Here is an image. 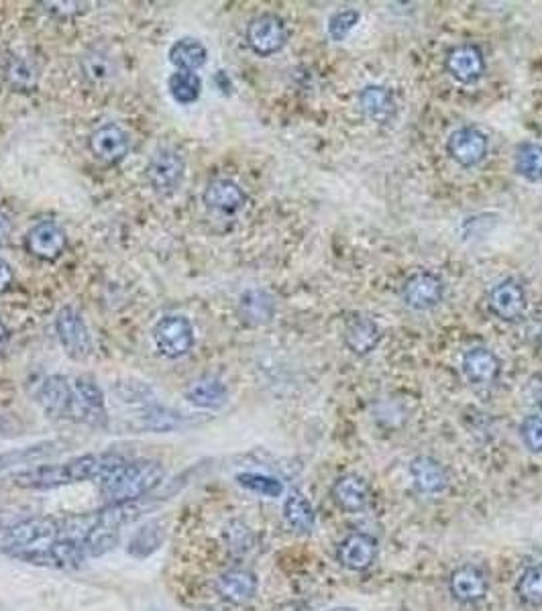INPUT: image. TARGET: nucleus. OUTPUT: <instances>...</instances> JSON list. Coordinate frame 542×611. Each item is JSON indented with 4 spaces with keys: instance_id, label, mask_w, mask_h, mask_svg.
<instances>
[{
    "instance_id": "1",
    "label": "nucleus",
    "mask_w": 542,
    "mask_h": 611,
    "mask_svg": "<svg viewBox=\"0 0 542 611\" xmlns=\"http://www.w3.org/2000/svg\"><path fill=\"white\" fill-rule=\"evenodd\" d=\"M125 459L113 451L106 453H88L74 459H68L58 465H37L25 471H19L11 477L15 487L49 491L64 485L84 483V481H102L108 473L121 467Z\"/></svg>"
},
{
    "instance_id": "2",
    "label": "nucleus",
    "mask_w": 542,
    "mask_h": 611,
    "mask_svg": "<svg viewBox=\"0 0 542 611\" xmlns=\"http://www.w3.org/2000/svg\"><path fill=\"white\" fill-rule=\"evenodd\" d=\"M166 479V467L155 459L125 461L100 481V495L108 504L139 502L149 497Z\"/></svg>"
},
{
    "instance_id": "3",
    "label": "nucleus",
    "mask_w": 542,
    "mask_h": 611,
    "mask_svg": "<svg viewBox=\"0 0 542 611\" xmlns=\"http://www.w3.org/2000/svg\"><path fill=\"white\" fill-rule=\"evenodd\" d=\"M11 557L17 561H23L27 565L35 567H45V569H60V571H70V569H80L86 561L88 554L82 546L80 540H53L43 546L35 548H25L11 552Z\"/></svg>"
},
{
    "instance_id": "4",
    "label": "nucleus",
    "mask_w": 542,
    "mask_h": 611,
    "mask_svg": "<svg viewBox=\"0 0 542 611\" xmlns=\"http://www.w3.org/2000/svg\"><path fill=\"white\" fill-rule=\"evenodd\" d=\"M68 420L86 424L90 428H106L108 426V410L104 392L100 385L88 377H78L72 381V398L68 406Z\"/></svg>"
},
{
    "instance_id": "5",
    "label": "nucleus",
    "mask_w": 542,
    "mask_h": 611,
    "mask_svg": "<svg viewBox=\"0 0 542 611\" xmlns=\"http://www.w3.org/2000/svg\"><path fill=\"white\" fill-rule=\"evenodd\" d=\"M145 176L159 196H172L180 190L186 176V161L172 147H159L147 161Z\"/></svg>"
},
{
    "instance_id": "6",
    "label": "nucleus",
    "mask_w": 542,
    "mask_h": 611,
    "mask_svg": "<svg viewBox=\"0 0 542 611\" xmlns=\"http://www.w3.org/2000/svg\"><path fill=\"white\" fill-rule=\"evenodd\" d=\"M245 39L255 55H259V58H269V55L280 53L288 45L290 29L280 15L261 13L249 21Z\"/></svg>"
},
{
    "instance_id": "7",
    "label": "nucleus",
    "mask_w": 542,
    "mask_h": 611,
    "mask_svg": "<svg viewBox=\"0 0 542 611\" xmlns=\"http://www.w3.org/2000/svg\"><path fill=\"white\" fill-rule=\"evenodd\" d=\"M58 538H60V518L37 516L23 520L0 534V548L9 550L11 554L17 550L49 544Z\"/></svg>"
},
{
    "instance_id": "8",
    "label": "nucleus",
    "mask_w": 542,
    "mask_h": 611,
    "mask_svg": "<svg viewBox=\"0 0 542 611\" xmlns=\"http://www.w3.org/2000/svg\"><path fill=\"white\" fill-rule=\"evenodd\" d=\"M153 341L166 359H182L194 349V326L182 314H168L153 326Z\"/></svg>"
},
{
    "instance_id": "9",
    "label": "nucleus",
    "mask_w": 542,
    "mask_h": 611,
    "mask_svg": "<svg viewBox=\"0 0 542 611\" xmlns=\"http://www.w3.org/2000/svg\"><path fill=\"white\" fill-rule=\"evenodd\" d=\"M56 332L60 345L64 347L66 355L74 361H84L92 355L94 351V343H92V335L86 326L84 316L72 308L66 306L60 310L58 318H56Z\"/></svg>"
},
{
    "instance_id": "10",
    "label": "nucleus",
    "mask_w": 542,
    "mask_h": 611,
    "mask_svg": "<svg viewBox=\"0 0 542 611\" xmlns=\"http://www.w3.org/2000/svg\"><path fill=\"white\" fill-rule=\"evenodd\" d=\"M445 298V282L435 271H416L402 286V302L418 312L437 308Z\"/></svg>"
},
{
    "instance_id": "11",
    "label": "nucleus",
    "mask_w": 542,
    "mask_h": 611,
    "mask_svg": "<svg viewBox=\"0 0 542 611\" xmlns=\"http://www.w3.org/2000/svg\"><path fill=\"white\" fill-rule=\"evenodd\" d=\"M487 308L502 322L522 320L528 310V296L524 286L514 277L498 282L487 294Z\"/></svg>"
},
{
    "instance_id": "12",
    "label": "nucleus",
    "mask_w": 542,
    "mask_h": 611,
    "mask_svg": "<svg viewBox=\"0 0 542 611\" xmlns=\"http://www.w3.org/2000/svg\"><path fill=\"white\" fill-rule=\"evenodd\" d=\"M490 151V139L477 127H461L447 139V155L461 168H477Z\"/></svg>"
},
{
    "instance_id": "13",
    "label": "nucleus",
    "mask_w": 542,
    "mask_h": 611,
    "mask_svg": "<svg viewBox=\"0 0 542 611\" xmlns=\"http://www.w3.org/2000/svg\"><path fill=\"white\" fill-rule=\"evenodd\" d=\"M25 247L41 261H58L68 247V237L56 220H41L27 233Z\"/></svg>"
},
{
    "instance_id": "14",
    "label": "nucleus",
    "mask_w": 542,
    "mask_h": 611,
    "mask_svg": "<svg viewBox=\"0 0 542 611\" xmlns=\"http://www.w3.org/2000/svg\"><path fill=\"white\" fill-rule=\"evenodd\" d=\"M502 359L487 347H471L463 353L461 371L465 379L475 387H490L502 375Z\"/></svg>"
},
{
    "instance_id": "15",
    "label": "nucleus",
    "mask_w": 542,
    "mask_h": 611,
    "mask_svg": "<svg viewBox=\"0 0 542 611\" xmlns=\"http://www.w3.org/2000/svg\"><path fill=\"white\" fill-rule=\"evenodd\" d=\"M377 540L367 532H351L337 546V561L353 573H363L373 567L377 559Z\"/></svg>"
},
{
    "instance_id": "16",
    "label": "nucleus",
    "mask_w": 542,
    "mask_h": 611,
    "mask_svg": "<svg viewBox=\"0 0 542 611\" xmlns=\"http://www.w3.org/2000/svg\"><path fill=\"white\" fill-rule=\"evenodd\" d=\"M445 68L453 80L461 84H475L487 70L483 49L475 43H461L449 51Z\"/></svg>"
},
{
    "instance_id": "17",
    "label": "nucleus",
    "mask_w": 542,
    "mask_h": 611,
    "mask_svg": "<svg viewBox=\"0 0 542 611\" xmlns=\"http://www.w3.org/2000/svg\"><path fill=\"white\" fill-rule=\"evenodd\" d=\"M131 149V139L117 123H104L90 135V151L106 165L121 163Z\"/></svg>"
},
{
    "instance_id": "18",
    "label": "nucleus",
    "mask_w": 542,
    "mask_h": 611,
    "mask_svg": "<svg viewBox=\"0 0 542 611\" xmlns=\"http://www.w3.org/2000/svg\"><path fill=\"white\" fill-rule=\"evenodd\" d=\"M192 420L182 414V412H176L172 408H166V406H157V404H151V406H145L131 422H129V428L135 430V432H151V434H170V432H176V430H182L186 426H190Z\"/></svg>"
},
{
    "instance_id": "19",
    "label": "nucleus",
    "mask_w": 542,
    "mask_h": 611,
    "mask_svg": "<svg viewBox=\"0 0 542 611\" xmlns=\"http://www.w3.org/2000/svg\"><path fill=\"white\" fill-rule=\"evenodd\" d=\"M335 506L345 514H359L369 506L371 489L369 483L357 473H345L335 479L331 487Z\"/></svg>"
},
{
    "instance_id": "20",
    "label": "nucleus",
    "mask_w": 542,
    "mask_h": 611,
    "mask_svg": "<svg viewBox=\"0 0 542 611\" xmlns=\"http://www.w3.org/2000/svg\"><path fill=\"white\" fill-rule=\"evenodd\" d=\"M487 591H490V581H487L485 571L477 565H463L449 577V593L463 605H473L485 599Z\"/></svg>"
},
{
    "instance_id": "21",
    "label": "nucleus",
    "mask_w": 542,
    "mask_h": 611,
    "mask_svg": "<svg viewBox=\"0 0 542 611\" xmlns=\"http://www.w3.org/2000/svg\"><path fill=\"white\" fill-rule=\"evenodd\" d=\"M186 400L206 412H216L223 410L229 402V387L225 385L223 379L214 375H202L194 379L184 392Z\"/></svg>"
},
{
    "instance_id": "22",
    "label": "nucleus",
    "mask_w": 542,
    "mask_h": 611,
    "mask_svg": "<svg viewBox=\"0 0 542 611\" xmlns=\"http://www.w3.org/2000/svg\"><path fill=\"white\" fill-rule=\"evenodd\" d=\"M361 113L375 125H388L396 117V96L390 88L369 84L357 96Z\"/></svg>"
},
{
    "instance_id": "23",
    "label": "nucleus",
    "mask_w": 542,
    "mask_h": 611,
    "mask_svg": "<svg viewBox=\"0 0 542 611\" xmlns=\"http://www.w3.org/2000/svg\"><path fill=\"white\" fill-rule=\"evenodd\" d=\"M204 204L206 208H210L212 212H219L225 216H233L237 212H241L247 204V194L245 190L227 178H219L212 180L206 190H204Z\"/></svg>"
},
{
    "instance_id": "24",
    "label": "nucleus",
    "mask_w": 542,
    "mask_h": 611,
    "mask_svg": "<svg viewBox=\"0 0 542 611\" xmlns=\"http://www.w3.org/2000/svg\"><path fill=\"white\" fill-rule=\"evenodd\" d=\"M343 341L353 355L365 357L371 351H375L379 341H382V328H379V324L373 318L355 314L345 322Z\"/></svg>"
},
{
    "instance_id": "25",
    "label": "nucleus",
    "mask_w": 542,
    "mask_h": 611,
    "mask_svg": "<svg viewBox=\"0 0 542 611\" xmlns=\"http://www.w3.org/2000/svg\"><path fill=\"white\" fill-rule=\"evenodd\" d=\"M66 447L64 440H41L23 449H13L7 453H0V473H7L15 467L31 465L37 467L43 461H49L53 457H58Z\"/></svg>"
},
{
    "instance_id": "26",
    "label": "nucleus",
    "mask_w": 542,
    "mask_h": 611,
    "mask_svg": "<svg viewBox=\"0 0 542 611\" xmlns=\"http://www.w3.org/2000/svg\"><path fill=\"white\" fill-rule=\"evenodd\" d=\"M412 485L422 495H439L449 487V475L443 463L428 455H418L410 461Z\"/></svg>"
},
{
    "instance_id": "27",
    "label": "nucleus",
    "mask_w": 542,
    "mask_h": 611,
    "mask_svg": "<svg viewBox=\"0 0 542 611\" xmlns=\"http://www.w3.org/2000/svg\"><path fill=\"white\" fill-rule=\"evenodd\" d=\"M72 398V383L64 375H49L37 390V402L49 418H66Z\"/></svg>"
},
{
    "instance_id": "28",
    "label": "nucleus",
    "mask_w": 542,
    "mask_h": 611,
    "mask_svg": "<svg viewBox=\"0 0 542 611\" xmlns=\"http://www.w3.org/2000/svg\"><path fill=\"white\" fill-rule=\"evenodd\" d=\"M257 589H259V581L255 573L247 569L227 571L219 577V581H216V591H219V595L235 605L249 603L257 595Z\"/></svg>"
},
{
    "instance_id": "29",
    "label": "nucleus",
    "mask_w": 542,
    "mask_h": 611,
    "mask_svg": "<svg viewBox=\"0 0 542 611\" xmlns=\"http://www.w3.org/2000/svg\"><path fill=\"white\" fill-rule=\"evenodd\" d=\"M166 542V528L159 520H149L143 526H139L127 544V554L137 561L149 559Z\"/></svg>"
},
{
    "instance_id": "30",
    "label": "nucleus",
    "mask_w": 542,
    "mask_h": 611,
    "mask_svg": "<svg viewBox=\"0 0 542 611\" xmlns=\"http://www.w3.org/2000/svg\"><path fill=\"white\" fill-rule=\"evenodd\" d=\"M170 64L176 68V72H192L204 68L208 62V49L202 41L194 37H182L178 39L170 51H168Z\"/></svg>"
},
{
    "instance_id": "31",
    "label": "nucleus",
    "mask_w": 542,
    "mask_h": 611,
    "mask_svg": "<svg viewBox=\"0 0 542 611\" xmlns=\"http://www.w3.org/2000/svg\"><path fill=\"white\" fill-rule=\"evenodd\" d=\"M241 318L251 326L267 324L276 314V300L265 290H251L241 296Z\"/></svg>"
},
{
    "instance_id": "32",
    "label": "nucleus",
    "mask_w": 542,
    "mask_h": 611,
    "mask_svg": "<svg viewBox=\"0 0 542 611\" xmlns=\"http://www.w3.org/2000/svg\"><path fill=\"white\" fill-rule=\"evenodd\" d=\"M284 520L298 534H310L316 526V512L308 497L300 491H292L284 502Z\"/></svg>"
},
{
    "instance_id": "33",
    "label": "nucleus",
    "mask_w": 542,
    "mask_h": 611,
    "mask_svg": "<svg viewBox=\"0 0 542 611\" xmlns=\"http://www.w3.org/2000/svg\"><path fill=\"white\" fill-rule=\"evenodd\" d=\"M514 170L526 182L542 180V145L534 141H524L516 147Z\"/></svg>"
},
{
    "instance_id": "34",
    "label": "nucleus",
    "mask_w": 542,
    "mask_h": 611,
    "mask_svg": "<svg viewBox=\"0 0 542 611\" xmlns=\"http://www.w3.org/2000/svg\"><path fill=\"white\" fill-rule=\"evenodd\" d=\"M80 66H82L84 76H86L90 82H94V84L111 80L113 74H115V62L111 60V55H108V53L102 51V49H90V51H86V53L82 55Z\"/></svg>"
},
{
    "instance_id": "35",
    "label": "nucleus",
    "mask_w": 542,
    "mask_h": 611,
    "mask_svg": "<svg viewBox=\"0 0 542 611\" xmlns=\"http://www.w3.org/2000/svg\"><path fill=\"white\" fill-rule=\"evenodd\" d=\"M168 90H170V96L178 104L188 106L200 98L202 80L198 78V74H192V72H176L168 80Z\"/></svg>"
},
{
    "instance_id": "36",
    "label": "nucleus",
    "mask_w": 542,
    "mask_h": 611,
    "mask_svg": "<svg viewBox=\"0 0 542 611\" xmlns=\"http://www.w3.org/2000/svg\"><path fill=\"white\" fill-rule=\"evenodd\" d=\"M516 595L532 607H542V563L530 565L516 581Z\"/></svg>"
},
{
    "instance_id": "37",
    "label": "nucleus",
    "mask_w": 542,
    "mask_h": 611,
    "mask_svg": "<svg viewBox=\"0 0 542 611\" xmlns=\"http://www.w3.org/2000/svg\"><path fill=\"white\" fill-rule=\"evenodd\" d=\"M5 78H7L11 88L21 90V92H29V90L35 88L39 74H37V68H35L33 62L17 55V58L9 60V64L5 68Z\"/></svg>"
},
{
    "instance_id": "38",
    "label": "nucleus",
    "mask_w": 542,
    "mask_h": 611,
    "mask_svg": "<svg viewBox=\"0 0 542 611\" xmlns=\"http://www.w3.org/2000/svg\"><path fill=\"white\" fill-rule=\"evenodd\" d=\"M119 540H121V530L98 526L88 536H84L80 542L88 554V559H98L102 557V554L111 552L119 544Z\"/></svg>"
},
{
    "instance_id": "39",
    "label": "nucleus",
    "mask_w": 542,
    "mask_h": 611,
    "mask_svg": "<svg viewBox=\"0 0 542 611\" xmlns=\"http://www.w3.org/2000/svg\"><path fill=\"white\" fill-rule=\"evenodd\" d=\"M237 483L251 491V493H257V495H263V497H282L284 495V483L276 477L271 475H263V473H239L237 475Z\"/></svg>"
},
{
    "instance_id": "40",
    "label": "nucleus",
    "mask_w": 542,
    "mask_h": 611,
    "mask_svg": "<svg viewBox=\"0 0 542 611\" xmlns=\"http://www.w3.org/2000/svg\"><path fill=\"white\" fill-rule=\"evenodd\" d=\"M359 19H361V13L357 9H341L333 13L327 23L329 37L337 43L345 41L353 33V29L359 25Z\"/></svg>"
},
{
    "instance_id": "41",
    "label": "nucleus",
    "mask_w": 542,
    "mask_h": 611,
    "mask_svg": "<svg viewBox=\"0 0 542 611\" xmlns=\"http://www.w3.org/2000/svg\"><path fill=\"white\" fill-rule=\"evenodd\" d=\"M520 440L528 453L532 455L542 453V414L526 416L520 422Z\"/></svg>"
},
{
    "instance_id": "42",
    "label": "nucleus",
    "mask_w": 542,
    "mask_h": 611,
    "mask_svg": "<svg viewBox=\"0 0 542 611\" xmlns=\"http://www.w3.org/2000/svg\"><path fill=\"white\" fill-rule=\"evenodd\" d=\"M13 282H15V273H13L11 265L5 259H0V294L9 292Z\"/></svg>"
},
{
    "instance_id": "43",
    "label": "nucleus",
    "mask_w": 542,
    "mask_h": 611,
    "mask_svg": "<svg viewBox=\"0 0 542 611\" xmlns=\"http://www.w3.org/2000/svg\"><path fill=\"white\" fill-rule=\"evenodd\" d=\"M53 7H58V9H51V7H47V11L49 13H58V15H76V13H80V3H51Z\"/></svg>"
},
{
    "instance_id": "44",
    "label": "nucleus",
    "mask_w": 542,
    "mask_h": 611,
    "mask_svg": "<svg viewBox=\"0 0 542 611\" xmlns=\"http://www.w3.org/2000/svg\"><path fill=\"white\" fill-rule=\"evenodd\" d=\"M11 231H13V222L7 214L0 212V245H5L11 237Z\"/></svg>"
},
{
    "instance_id": "45",
    "label": "nucleus",
    "mask_w": 542,
    "mask_h": 611,
    "mask_svg": "<svg viewBox=\"0 0 542 611\" xmlns=\"http://www.w3.org/2000/svg\"><path fill=\"white\" fill-rule=\"evenodd\" d=\"M9 341H11V332H9L7 324H5L3 320H0V353H3V351L7 349Z\"/></svg>"
},
{
    "instance_id": "46",
    "label": "nucleus",
    "mask_w": 542,
    "mask_h": 611,
    "mask_svg": "<svg viewBox=\"0 0 542 611\" xmlns=\"http://www.w3.org/2000/svg\"><path fill=\"white\" fill-rule=\"evenodd\" d=\"M327 611H357L355 607H345V605H341V607H333V609H327Z\"/></svg>"
},
{
    "instance_id": "47",
    "label": "nucleus",
    "mask_w": 542,
    "mask_h": 611,
    "mask_svg": "<svg viewBox=\"0 0 542 611\" xmlns=\"http://www.w3.org/2000/svg\"><path fill=\"white\" fill-rule=\"evenodd\" d=\"M536 404L542 408V390L536 394Z\"/></svg>"
}]
</instances>
